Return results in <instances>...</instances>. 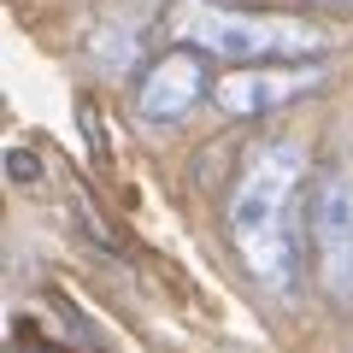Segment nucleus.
I'll list each match as a JSON object with an SVG mask.
<instances>
[{"mask_svg": "<svg viewBox=\"0 0 353 353\" xmlns=\"http://www.w3.org/2000/svg\"><path fill=\"white\" fill-rule=\"evenodd\" d=\"M6 171H12L18 176V183H41V165H36V153H24V148H12V153H6Z\"/></svg>", "mask_w": 353, "mask_h": 353, "instance_id": "7", "label": "nucleus"}, {"mask_svg": "<svg viewBox=\"0 0 353 353\" xmlns=\"http://www.w3.org/2000/svg\"><path fill=\"white\" fill-rule=\"evenodd\" d=\"M336 6H353V0H336Z\"/></svg>", "mask_w": 353, "mask_h": 353, "instance_id": "9", "label": "nucleus"}, {"mask_svg": "<svg viewBox=\"0 0 353 353\" xmlns=\"http://www.w3.org/2000/svg\"><path fill=\"white\" fill-rule=\"evenodd\" d=\"M212 83L218 77H206L201 48H189V41H183V48H165L159 59H148V71L136 77V118L153 124V130L183 124V118L212 94Z\"/></svg>", "mask_w": 353, "mask_h": 353, "instance_id": "5", "label": "nucleus"}, {"mask_svg": "<svg viewBox=\"0 0 353 353\" xmlns=\"http://www.w3.org/2000/svg\"><path fill=\"white\" fill-rule=\"evenodd\" d=\"M12 353H59V347H53L30 318H18V324H12Z\"/></svg>", "mask_w": 353, "mask_h": 353, "instance_id": "6", "label": "nucleus"}, {"mask_svg": "<svg viewBox=\"0 0 353 353\" xmlns=\"http://www.w3.org/2000/svg\"><path fill=\"white\" fill-rule=\"evenodd\" d=\"M306 153L294 141H253L236 165V183H230V248L248 265V277L265 294L289 301L301 289V277L312 271V253H306Z\"/></svg>", "mask_w": 353, "mask_h": 353, "instance_id": "1", "label": "nucleus"}, {"mask_svg": "<svg viewBox=\"0 0 353 353\" xmlns=\"http://www.w3.org/2000/svg\"><path fill=\"white\" fill-rule=\"evenodd\" d=\"M318 88H324V59H271V65H236V71H224L212 83V101L230 118H259V112L306 101Z\"/></svg>", "mask_w": 353, "mask_h": 353, "instance_id": "4", "label": "nucleus"}, {"mask_svg": "<svg viewBox=\"0 0 353 353\" xmlns=\"http://www.w3.org/2000/svg\"><path fill=\"white\" fill-rule=\"evenodd\" d=\"M124 6H130V18L141 24V18H153V6H159V0H124Z\"/></svg>", "mask_w": 353, "mask_h": 353, "instance_id": "8", "label": "nucleus"}, {"mask_svg": "<svg viewBox=\"0 0 353 353\" xmlns=\"http://www.w3.org/2000/svg\"><path fill=\"white\" fill-rule=\"evenodd\" d=\"M306 253L330 301H353V165L336 159L306 189Z\"/></svg>", "mask_w": 353, "mask_h": 353, "instance_id": "3", "label": "nucleus"}, {"mask_svg": "<svg viewBox=\"0 0 353 353\" xmlns=\"http://www.w3.org/2000/svg\"><path fill=\"white\" fill-rule=\"evenodd\" d=\"M176 36L201 53L241 65H271V59H324L330 36L306 18L289 12H236V6H212V0H183L176 6Z\"/></svg>", "mask_w": 353, "mask_h": 353, "instance_id": "2", "label": "nucleus"}]
</instances>
